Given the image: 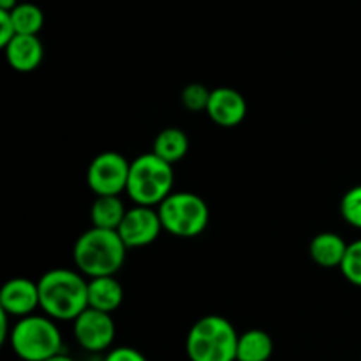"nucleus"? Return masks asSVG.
I'll list each match as a JSON object with an SVG mask.
<instances>
[{"label": "nucleus", "instance_id": "18", "mask_svg": "<svg viewBox=\"0 0 361 361\" xmlns=\"http://www.w3.org/2000/svg\"><path fill=\"white\" fill-rule=\"evenodd\" d=\"M11 18L16 27V34H27V35H39V32L44 27V13L39 6L30 2L18 4L13 11H11Z\"/></svg>", "mask_w": 361, "mask_h": 361}, {"label": "nucleus", "instance_id": "8", "mask_svg": "<svg viewBox=\"0 0 361 361\" xmlns=\"http://www.w3.org/2000/svg\"><path fill=\"white\" fill-rule=\"evenodd\" d=\"M73 334L81 349L88 353H102L115 342L116 326L111 314L87 307L73 321Z\"/></svg>", "mask_w": 361, "mask_h": 361}, {"label": "nucleus", "instance_id": "25", "mask_svg": "<svg viewBox=\"0 0 361 361\" xmlns=\"http://www.w3.org/2000/svg\"><path fill=\"white\" fill-rule=\"evenodd\" d=\"M18 0H0V11H13L18 6Z\"/></svg>", "mask_w": 361, "mask_h": 361}, {"label": "nucleus", "instance_id": "19", "mask_svg": "<svg viewBox=\"0 0 361 361\" xmlns=\"http://www.w3.org/2000/svg\"><path fill=\"white\" fill-rule=\"evenodd\" d=\"M341 271L345 281L351 282L356 288H361V238L348 245Z\"/></svg>", "mask_w": 361, "mask_h": 361}, {"label": "nucleus", "instance_id": "9", "mask_svg": "<svg viewBox=\"0 0 361 361\" xmlns=\"http://www.w3.org/2000/svg\"><path fill=\"white\" fill-rule=\"evenodd\" d=\"M116 231L122 236L127 249H137V247H147L154 243L161 231H164V228H162L157 207L136 204L133 208H127L126 217L120 222Z\"/></svg>", "mask_w": 361, "mask_h": 361}, {"label": "nucleus", "instance_id": "1", "mask_svg": "<svg viewBox=\"0 0 361 361\" xmlns=\"http://www.w3.org/2000/svg\"><path fill=\"white\" fill-rule=\"evenodd\" d=\"M41 309L55 321H74L88 307V281L81 271L55 268L37 281Z\"/></svg>", "mask_w": 361, "mask_h": 361}, {"label": "nucleus", "instance_id": "14", "mask_svg": "<svg viewBox=\"0 0 361 361\" xmlns=\"http://www.w3.org/2000/svg\"><path fill=\"white\" fill-rule=\"evenodd\" d=\"M349 243L344 242L341 235L331 231L319 233L312 238L309 245V254L314 263L321 268H341Z\"/></svg>", "mask_w": 361, "mask_h": 361}, {"label": "nucleus", "instance_id": "21", "mask_svg": "<svg viewBox=\"0 0 361 361\" xmlns=\"http://www.w3.org/2000/svg\"><path fill=\"white\" fill-rule=\"evenodd\" d=\"M210 95L212 90H208L204 85L190 83L182 90V104L192 113L207 111L208 102H210Z\"/></svg>", "mask_w": 361, "mask_h": 361}, {"label": "nucleus", "instance_id": "22", "mask_svg": "<svg viewBox=\"0 0 361 361\" xmlns=\"http://www.w3.org/2000/svg\"><path fill=\"white\" fill-rule=\"evenodd\" d=\"M102 361H148L147 356L141 351L134 348H127V345H120V348L109 349L108 355L104 356Z\"/></svg>", "mask_w": 361, "mask_h": 361}, {"label": "nucleus", "instance_id": "6", "mask_svg": "<svg viewBox=\"0 0 361 361\" xmlns=\"http://www.w3.org/2000/svg\"><path fill=\"white\" fill-rule=\"evenodd\" d=\"M157 212L164 231L178 238L200 236L210 222L208 204L194 192H171Z\"/></svg>", "mask_w": 361, "mask_h": 361}, {"label": "nucleus", "instance_id": "15", "mask_svg": "<svg viewBox=\"0 0 361 361\" xmlns=\"http://www.w3.org/2000/svg\"><path fill=\"white\" fill-rule=\"evenodd\" d=\"M271 355H274V338L268 335V331L252 328L240 334L236 361H268Z\"/></svg>", "mask_w": 361, "mask_h": 361}, {"label": "nucleus", "instance_id": "7", "mask_svg": "<svg viewBox=\"0 0 361 361\" xmlns=\"http://www.w3.org/2000/svg\"><path fill=\"white\" fill-rule=\"evenodd\" d=\"M130 162L118 152H102L90 162L87 183L95 196H120L127 190Z\"/></svg>", "mask_w": 361, "mask_h": 361}, {"label": "nucleus", "instance_id": "13", "mask_svg": "<svg viewBox=\"0 0 361 361\" xmlns=\"http://www.w3.org/2000/svg\"><path fill=\"white\" fill-rule=\"evenodd\" d=\"M123 302V288L115 275L88 279V307L113 314Z\"/></svg>", "mask_w": 361, "mask_h": 361}, {"label": "nucleus", "instance_id": "10", "mask_svg": "<svg viewBox=\"0 0 361 361\" xmlns=\"http://www.w3.org/2000/svg\"><path fill=\"white\" fill-rule=\"evenodd\" d=\"M0 309L11 317H25L41 309L37 282L25 277H14L2 286L0 291Z\"/></svg>", "mask_w": 361, "mask_h": 361}, {"label": "nucleus", "instance_id": "17", "mask_svg": "<svg viewBox=\"0 0 361 361\" xmlns=\"http://www.w3.org/2000/svg\"><path fill=\"white\" fill-rule=\"evenodd\" d=\"M127 208L120 196H97L90 210L92 226L104 229H118L123 221Z\"/></svg>", "mask_w": 361, "mask_h": 361}, {"label": "nucleus", "instance_id": "12", "mask_svg": "<svg viewBox=\"0 0 361 361\" xmlns=\"http://www.w3.org/2000/svg\"><path fill=\"white\" fill-rule=\"evenodd\" d=\"M7 63L18 73H32L44 59V46L39 35L16 34L6 46Z\"/></svg>", "mask_w": 361, "mask_h": 361}, {"label": "nucleus", "instance_id": "16", "mask_svg": "<svg viewBox=\"0 0 361 361\" xmlns=\"http://www.w3.org/2000/svg\"><path fill=\"white\" fill-rule=\"evenodd\" d=\"M157 157H161L162 161L169 162V164H175V162L182 161L183 157L189 152V137L178 127H168V129H162L161 133L155 136L154 140V148H152Z\"/></svg>", "mask_w": 361, "mask_h": 361}, {"label": "nucleus", "instance_id": "3", "mask_svg": "<svg viewBox=\"0 0 361 361\" xmlns=\"http://www.w3.org/2000/svg\"><path fill=\"white\" fill-rule=\"evenodd\" d=\"M240 334L222 316H204L190 326L185 353L190 361H236Z\"/></svg>", "mask_w": 361, "mask_h": 361}, {"label": "nucleus", "instance_id": "26", "mask_svg": "<svg viewBox=\"0 0 361 361\" xmlns=\"http://www.w3.org/2000/svg\"><path fill=\"white\" fill-rule=\"evenodd\" d=\"M46 361H76V360L71 358V356L66 355V353H60V355L51 356V358H48Z\"/></svg>", "mask_w": 361, "mask_h": 361}, {"label": "nucleus", "instance_id": "24", "mask_svg": "<svg viewBox=\"0 0 361 361\" xmlns=\"http://www.w3.org/2000/svg\"><path fill=\"white\" fill-rule=\"evenodd\" d=\"M9 317H11L9 314L4 312V310L0 309V342H2V344L9 342V337H11Z\"/></svg>", "mask_w": 361, "mask_h": 361}, {"label": "nucleus", "instance_id": "11", "mask_svg": "<svg viewBox=\"0 0 361 361\" xmlns=\"http://www.w3.org/2000/svg\"><path fill=\"white\" fill-rule=\"evenodd\" d=\"M207 115L219 127L231 129V127L240 126L247 116L245 97L238 90H235V88H215V90H212Z\"/></svg>", "mask_w": 361, "mask_h": 361}, {"label": "nucleus", "instance_id": "20", "mask_svg": "<svg viewBox=\"0 0 361 361\" xmlns=\"http://www.w3.org/2000/svg\"><path fill=\"white\" fill-rule=\"evenodd\" d=\"M341 215L349 226L361 229V185L353 187L342 196Z\"/></svg>", "mask_w": 361, "mask_h": 361}, {"label": "nucleus", "instance_id": "4", "mask_svg": "<svg viewBox=\"0 0 361 361\" xmlns=\"http://www.w3.org/2000/svg\"><path fill=\"white\" fill-rule=\"evenodd\" d=\"M9 345L21 361H46L63 353V338L49 316L20 317L11 328Z\"/></svg>", "mask_w": 361, "mask_h": 361}, {"label": "nucleus", "instance_id": "5", "mask_svg": "<svg viewBox=\"0 0 361 361\" xmlns=\"http://www.w3.org/2000/svg\"><path fill=\"white\" fill-rule=\"evenodd\" d=\"M173 164L148 152L130 162L127 190L130 200L145 207H159L173 192Z\"/></svg>", "mask_w": 361, "mask_h": 361}, {"label": "nucleus", "instance_id": "23", "mask_svg": "<svg viewBox=\"0 0 361 361\" xmlns=\"http://www.w3.org/2000/svg\"><path fill=\"white\" fill-rule=\"evenodd\" d=\"M16 35V27L9 11H0V46H6Z\"/></svg>", "mask_w": 361, "mask_h": 361}, {"label": "nucleus", "instance_id": "2", "mask_svg": "<svg viewBox=\"0 0 361 361\" xmlns=\"http://www.w3.org/2000/svg\"><path fill=\"white\" fill-rule=\"evenodd\" d=\"M127 245L116 229L92 226L80 235L73 249V259L85 277L115 275L126 263Z\"/></svg>", "mask_w": 361, "mask_h": 361}]
</instances>
